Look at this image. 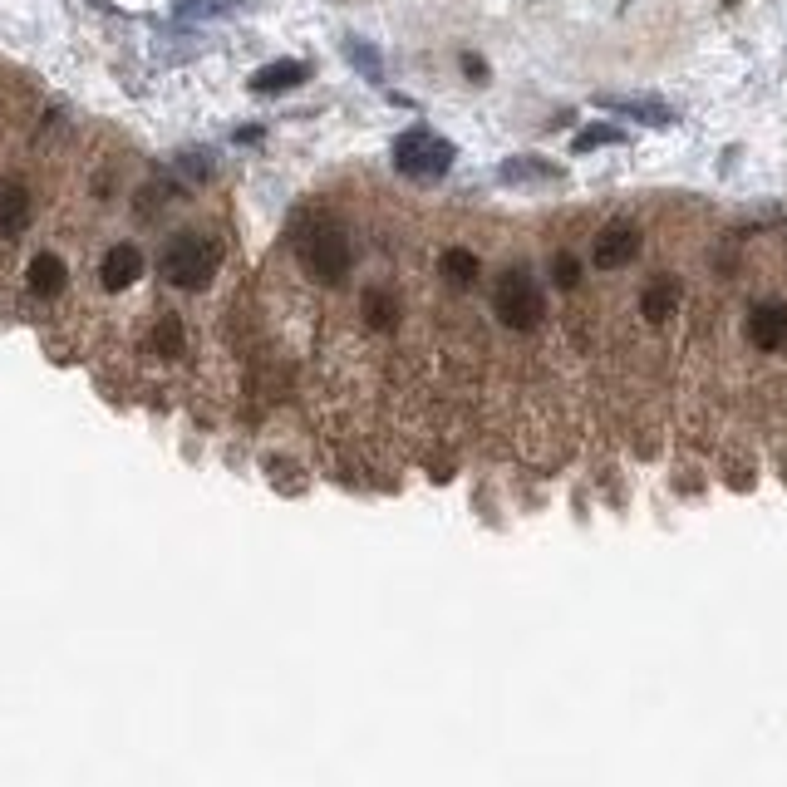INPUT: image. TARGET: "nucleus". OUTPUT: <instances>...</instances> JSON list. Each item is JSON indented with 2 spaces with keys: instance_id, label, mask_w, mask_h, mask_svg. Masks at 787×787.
Masks as SVG:
<instances>
[{
  "instance_id": "nucleus-9",
  "label": "nucleus",
  "mask_w": 787,
  "mask_h": 787,
  "mask_svg": "<svg viewBox=\"0 0 787 787\" xmlns=\"http://www.w3.org/2000/svg\"><path fill=\"white\" fill-rule=\"evenodd\" d=\"M64 281H69V266H64L60 251H35V261L25 266V286H30V296H40V301L64 296Z\"/></svg>"
},
{
  "instance_id": "nucleus-20",
  "label": "nucleus",
  "mask_w": 787,
  "mask_h": 787,
  "mask_svg": "<svg viewBox=\"0 0 787 787\" xmlns=\"http://www.w3.org/2000/svg\"><path fill=\"white\" fill-rule=\"evenodd\" d=\"M458 64H463V74H468L473 84H487V60H483V55H473V50H463V55H458Z\"/></svg>"
},
{
  "instance_id": "nucleus-4",
  "label": "nucleus",
  "mask_w": 787,
  "mask_h": 787,
  "mask_svg": "<svg viewBox=\"0 0 787 787\" xmlns=\"http://www.w3.org/2000/svg\"><path fill=\"white\" fill-rule=\"evenodd\" d=\"M394 163H399V173H409V178H443V173L453 168V143L438 138V133H428V128H409V133L394 143Z\"/></svg>"
},
{
  "instance_id": "nucleus-8",
  "label": "nucleus",
  "mask_w": 787,
  "mask_h": 787,
  "mask_svg": "<svg viewBox=\"0 0 787 787\" xmlns=\"http://www.w3.org/2000/svg\"><path fill=\"white\" fill-rule=\"evenodd\" d=\"M399 315H404V301H399V291H394V286H364V296H360L364 330L389 335V330L399 325Z\"/></svg>"
},
{
  "instance_id": "nucleus-18",
  "label": "nucleus",
  "mask_w": 787,
  "mask_h": 787,
  "mask_svg": "<svg viewBox=\"0 0 787 787\" xmlns=\"http://www.w3.org/2000/svg\"><path fill=\"white\" fill-rule=\"evenodd\" d=\"M551 281H556L561 291H576V281H581V261H576L571 251H556V256H551Z\"/></svg>"
},
{
  "instance_id": "nucleus-15",
  "label": "nucleus",
  "mask_w": 787,
  "mask_h": 787,
  "mask_svg": "<svg viewBox=\"0 0 787 787\" xmlns=\"http://www.w3.org/2000/svg\"><path fill=\"white\" fill-rule=\"evenodd\" d=\"M182 350H187V325H182V315H158L153 320V355H163V360H178Z\"/></svg>"
},
{
  "instance_id": "nucleus-2",
  "label": "nucleus",
  "mask_w": 787,
  "mask_h": 787,
  "mask_svg": "<svg viewBox=\"0 0 787 787\" xmlns=\"http://www.w3.org/2000/svg\"><path fill=\"white\" fill-rule=\"evenodd\" d=\"M492 315H497L507 330H537L546 315L542 286H537L527 271L507 266V271L497 276V286H492Z\"/></svg>"
},
{
  "instance_id": "nucleus-17",
  "label": "nucleus",
  "mask_w": 787,
  "mask_h": 787,
  "mask_svg": "<svg viewBox=\"0 0 787 787\" xmlns=\"http://www.w3.org/2000/svg\"><path fill=\"white\" fill-rule=\"evenodd\" d=\"M606 143H625V133L620 128H610V123H591L586 133H576V153H591V148H606Z\"/></svg>"
},
{
  "instance_id": "nucleus-6",
  "label": "nucleus",
  "mask_w": 787,
  "mask_h": 787,
  "mask_svg": "<svg viewBox=\"0 0 787 787\" xmlns=\"http://www.w3.org/2000/svg\"><path fill=\"white\" fill-rule=\"evenodd\" d=\"M748 345L763 355H778L787 345V305L783 301H763L748 310Z\"/></svg>"
},
{
  "instance_id": "nucleus-19",
  "label": "nucleus",
  "mask_w": 787,
  "mask_h": 787,
  "mask_svg": "<svg viewBox=\"0 0 787 787\" xmlns=\"http://www.w3.org/2000/svg\"><path fill=\"white\" fill-rule=\"evenodd\" d=\"M345 50H350V64H355V69H364L369 79H384V64H379V55H374L369 45H360V40H350Z\"/></svg>"
},
{
  "instance_id": "nucleus-12",
  "label": "nucleus",
  "mask_w": 787,
  "mask_h": 787,
  "mask_svg": "<svg viewBox=\"0 0 787 787\" xmlns=\"http://www.w3.org/2000/svg\"><path fill=\"white\" fill-rule=\"evenodd\" d=\"M305 79H310V64L305 60H276L251 74V94H286V89H296Z\"/></svg>"
},
{
  "instance_id": "nucleus-16",
  "label": "nucleus",
  "mask_w": 787,
  "mask_h": 787,
  "mask_svg": "<svg viewBox=\"0 0 787 787\" xmlns=\"http://www.w3.org/2000/svg\"><path fill=\"white\" fill-rule=\"evenodd\" d=\"M561 173L551 163H537V158H512L502 163V182H556Z\"/></svg>"
},
{
  "instance_id": "nucleus-3",
  "label": "nucleus",
  "mask_w": 787,
  "mask_h": 787,
  "mask_svg": "<svg viewBox=\"0 0 787 787\" xmlns=\"http://www.w3.org/2000/svg\"><path fill=\"white\" fill-rule=\"evenodd\" d=\"M301 261H305V271H310L315 281L335 286V281L350 276V266H355V246H350V237H345L340 227H315L310 237H301Z\"/></svg>"
},
{
  "instance_id": "nucleus-13",
  "label": "nucleus",
  "mask_w": 787,
  "mask_h": 787,
  "mask_svg": "<svg viewBox=\"0 0 787 787\" xmlns=\"http://www.w3.org/2000/svg\"><path fill=\"white\" fill-rule=\"evenodd\" d=\"M596 104H601V109H610V114H625V119L655 123V128L674 123V109H669L665 99H620V94H601Z\"/></svg>"
},
{
  "instance_id": "nucleus-11",
  "label": "nucleus",
  "mask_w": 787,
  "mask_h": 787,
  "mask_svg": "<svg viewBox=\"0 0 787 787\" xmlns=\"http://www.w3.org/2000/svg\"><path fill=\"white\" fill-rule=\"evenodd\" d=\"M438 276H443L453 291H473L478 276H483V261H478V251H468V246H443V256H438Z\"/></svg>"
},
{
  "instance_id": "nucleus-7",
  "label": "nucleus",
  "mask_w": 787,
  "mask_h": 787,
  "mask_svg": "<svg viewBox=\"0 0 787 787\" xmlns=\"http://www.w3.org/2000/svg\"><path fill=\"white\" fill-rule=\"evenodd\" d=\"M138 276H143V246L133 242L104 246V256H99V286L104 291H128Z\"/></svg>"
},
{
  "instance_id": "nucleus-14",
  "label": "nucleus",
  "mask_w": 787,
  "mask_h": 787,
  "mask_svg": "<svg viewBox=\"0 0 787 787\" xmlns=\"http://www.w3.org/2000/svg\"><path fill=\"white\" fill-rule=\"evenodd\" d=\"M679 310V281H669V276H655L645 291H640V315L650 320V325H665L669 315Z\"/></svg>"
},
{
  "instance_id": "nucleus-1",
  "label": "nucleus",
  "mask_w": 787,
  "mask_h": 787,
  "mask_svg": "<svg viewBox=\"0 0 787 787\" xmlns=\"http://www.w3.org/2000/svg\"><path fill=\"white\" fill-rule=\"evenodd\" d=\"M163 276L168 286L178 291H202L212 276H217V242L202 237V232H178L173 242L163 246Z\"/></svg>"
},
{
  "instance_id": "nucleus-10",
  "label": "nucleus",
  "mask_w": 787,
  "mask_h": 787,
  "mask_svg": "<svg viewBox=\"0 0 787 787\" xmlns=\"http://www.w3.org/2000/svg\"><path fill=\"white\" fill-rule=\"evenodd\" d=\"M30 217H35L30 187H25V182H5V187H0V242H15V237L30 227Z\"/></svg>"
},
{
  "instance_id": "nucleus-5",
  "label": "nucleus",
  "mask_w": 787,
  "mask_h": 787,
  "mask_svg": "<svg viewBox=\"0 0 787 787\" xmlns=\"http://www.w3.org/2000/svg\"><path fill=\"white\" fill-rule=\"evenodd\" d=\"M640 256V232L630 227V222H610L606 232L596 237L591 246V266L596 271H620V266H630Z\"/></svg>"
}]
</instances>
